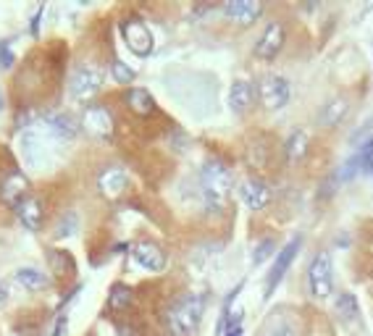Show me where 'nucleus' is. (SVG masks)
Segmentation results:
<instances>
[{"instance_id":"obj_1","label":"nucleus","mask_w":373,"mask_h":336,"mask_svg":"<svg viewBox=\"0 0 373 336\" xmlns=\"http://www.w3.org/2000/svg\"><path fill=\"white\" fill-rule=\"evenodd\" d=\"M200 195L208 207H224L231 195V168L221 158H208L200 168Z\"/></svg>"},{"instance_id":"obj_2","label":"nucleus","mask_w":373,"mask_h":336,"mask_svg":"<svg viewBox=\"0 0 373 336\" xmlns=\"http://www.w3.org/2000/svg\"><path fill=\"white\" fill-rule=\"evenodd\" d=\"M203 313H205V297L203 294H184L166 315L168 331L174 336H198Z\"/></svg>"},{"instance_id":"obj_3","label":"nucleus","mask_w":373,"mask_h":336,"mask_svg":"<svg viewBox=\"0 0 373 336\" xmlns=\"http://www.w3.org/2000/svg\"><path fill=\"white\" fill-rule=\"evenodd\" d=\"M307 289L316 300H329L334 294V261L331 252L321 249L307 265Z\"/></svg>"},{"instance_id":"obj_4","label":"nucleus","mask_w":373,"mask_h":336,"mask_svg":"<svg viewBox=\"0 0 373 336\" xmlns=\"http://www.w3.org/2000/svg\"><path fill=\"white\" fill-rule=\"evenodd\" d=\"M258 98H261L265 110H281L292 100V85L281 74H274V71L263 74L261 76V85H258Z\"/></svg>"},{"instance_id":"obj_5","label":"nucleus","mask_w":373,"mask_h":336,"mask_svg":"<svg viewBox=\"0 0 373 336\" xmlns=\"http://www.w3.org/2000/svg\"><path fill=\"white\" fill-rule=\"evenodd\" d=\"M121 37H124L126 48H129L134 55L147 58V55L153 53V48H155L153 32L147 29V24H145L142 19H137V16L124 19V22H121Z\"/></svg>"},{"instance_id":"obj_6","label":"nucleus","mask_w":373,"mask_h":336,"mask_svg":"<svg viewBox=\"0 0 373 336\" xmlns=\"http://www.w3.org/2000/svg\"><path fill=\"white\" fill-rule=\"evenodd\" d=\"M82 126L89 137L100 142H110L116 134V119L105 105H87L82 113Z\"/></svg>"},{"instance_id":"obj_7","label":"nucleus","mask_w":373,"mask_h":336,"mask_svg":"<svg viewBox=\"0 0 373 336\" xmlns=\"http://www.w3.org/2000/svg\"><path fill=\"white\" fill-rule=\"evenodd\" d=\"M300 247H302V239L292 237L289 244H284V247L276 252V261H274V265L268 268V279H265V300H271V294L276 292V286L281 284V279L286 276V271L292 268V263H295Z\"/></svg>"},{"instance_id":"obj_8","label":"nucleus","mask_w":373,"mask_h":336,"mask_svg":"<svg viewBox=\"0 0 373 336\" xmlns=\"http://www.w3.org/2000/svg\"><path fill=\"white\" fill-rule=\"evenodd\" d=\"M68 87H71V98L77 103H89L103 87V74H100L98 66H79Z\"/></svg>"},{"instance_id":"obj_9","label":"nucleus","mask_w":373,"mask_h":336,"mask_svg":"<svg viewBox=\"0 0 373 336\" xmlns=\"http://www.w3.org/2000/svg\"><path fill=\"white\" fill-rule=\"evenodd\" d=\"M286 43V32H284V24L281 22H268L263 27V32L258 37V43H255V58H261V61H274L276 55L281 53V48Z\"/></svg>"},{"instance_id":"obj_10","label":"nucleus","mask_w":373,"mask_h":336,"mask_svg":"<svg viewBox=\"0 0 373 336\" xmlns=\"http://www.w3.org/2000/svg\"><path fill=\"white\" fill-rule=\"evenodd\" d=\"M132 258L134 263L142 268V271L150 273H161L166 268V252L158 242H150V239H142L132 247Z\"/></svg>"},{"instance_id":"obj_11","label":"nucleus","mask_w":373,"mask_h":336,"mask_svg":"<svg viewBox=\"0 0 373 336\" xmlns=\"http://www.w3.org/2000/svg\"><path fill=\"white\" fill-rule=\"evenodd\" d=\"M221 13L229 19V22L240 24V27H250L261 19L263 13V3L258 0H229L221 6Z\"/></svg>"},{"instance_id":"obj_12","label":"nucleus","mask_w":373,"mask_h":336,"mask_svg":"<svg viewBox=\"0 0 373 336\" xmlns=\"http://www.w3.org/2000/svg\"><path fill=\"white\" fill-rule=\"evenodd\" d=\"M240 197L247 210H255V213H258V210H263V207L271 203V187L265 184L263 179L250 176V179H244L240 184Z\"/></svg>"},{"instance_id":"obj_13","label":"nucleus","mask_w":373,"mask_h":336,"mask_svg":"<svg viewBox=\"0 0 373 336\" xmlns=\"http://www.w3.org/2000/svg\"><path fill=\"white\" fill-rule=\"evenodd\" d=\"M13 210H16V216H19V221H22V226L27 228V231L37 234V231L43 228L45 207H43V200L37 195H27Z\"/></svg>"},{"instance_id":"obj_14","label":"nucleus","mask_w":373,"mask_h":336,"mask_svg":"<svg viewBox=\"0 0 373 336\" xmlns=\"http://www.w3.org/2000/svg\"><path fill=\"white\" fill-rule=\"evenodd\" d=\"M126 187H129V174H126L121 166H110V168H105V171L98 176L100 195L108 197V200H119V197L126 192Z\"/></svg>"},{"instance_id":"obj_15","label":"nucleus","mask_w":373,"mask_h":336,"mask_svg":"<svg viewBox=\"0 0 373 336\" xmlns=\"http://www.w3.org/2000/svg\"><path fill=\"white\" fill-rule=\"evenodd\" d=\"M255 103V85L250 79H237L229 89V105L234 113H247Z\"/></svg>"},{"instance_id":"obj_16","label":"nucleus","mask_w":373,"mask_h":336,"mask_svg":"<svg viewBox=\"0 0 373 336\" xmlns=\"http://www.w3.org/2000/svg\"><path fill=\"white\" fill-rule=\"evenodd\" d=\"M124 103H126V108L132 110L134 116H153L155 113V98L147 92L145 87H129L126 89V95H124Z\"/></svg>"},{"instance_id":"obj_17","label":"nucleus","mask_w":373,"mask_h":336,"mask_svg":"<svg viewBox=\"0 0 373 336\" xmlns=\"http://www.w3.org/2000/svg\"><path fill=\"white\" fill-rule=\"evenodd\" d=\"M347 110H350V103L347 98H331L319 113V126L321 129H334V126H339L342 119L347 116Z\"/></svg>"},{"instance_id":"obj_18","label":"nucleus","mask_w":373,"mask_h":336,"mask_svg":"<svg viewBox=\"0 0 373 336\" xmlns=\"http://www.w3.org/2000/svg\"><path fill=\"white\" fill-rule=\"evenodd\" d=\"M47 268L53 273V279L64 282V279H71L77 273V265H74V258L64 252V249H47Z\"/></svg>"},{"instance_id":"obj_19","label":"nucleus","mask_w":373,"mask_h":336,"mask_svg":"<svg viewBox=\"0 0 373 336\" xmlns=\"http://www.w3.org/2000/svg\"><path fill=\"white\" fill-rule=\"evenodd\" d=\"M27 189H29V184H27V176L19 174V171H11V174L6 176V182H3V200H6V203H8L11 207H16L24 200V197L29 195Z\"/></svg>"},{"instance_id":"obj_20","label":"nucleus","mask_w":373,"mask_h":336,"mask_svg":"<svg viewBox=\"0 0 373 336\" xmlns=\"http://www.w3.org/2000/svg\"><path fill=\"white\" fill-rule=\"evenodd\" d=\"M310 152V137H307L305 129H295L284 142V155L289 163H300L307 158Z\"/></svg>"},{"instance_id":"obj_21","label":"nucleus","mask_w":373,"mask_h":336,"mask_svg":"<svg viewBox=\"0 0 373 336\" xmlns=\"http://www.w3.org/2000/svg\"><path fill=\"white\" fill-rule=\"evenodd\" d=\"M45 124H47V129H50V134H55L61 142H68L77 137V121L71 119L68 113H50L47 119H45Z\"/></svg>"},{"instance_id":"obj_22","label":"nucleus","mask_w":373,"mask_h":336,"mask_svg":"<svg viewBox=\"0 0 373 336\" xmlns=\"http://www.w3.org/2000/svg\"><path fill=\"white\" fill-rule=\"evenodd\" d=\"M334 310L339 313V318H344L347 323H360V305L358 297L350 292H339L334 300Z\"/></svg>"},{"instance_id":"obj_23","label":"nucleus","mask_w":373,"mask_h":336,"mask_svg":"<svg viewBox=\"0 0 373 336\" xmlns=\"http://www.w3.org/2000/svg\"><path fill=\"white\" fill-rule=\"evenodd\" d=\"M16 282L22 284L27 292H43L47 286V273H43L40 268H19Z\"/></svg>"},{"instance_id":"obj_24","label":"nucleus","mask_w":373,"mask_h":336,"mask_svg":"<svg viewBox=\"0 0 373 336\" xmlns=\"http://www.w3.org/2000/svg\"><path fill=\"white\" fill-rule=\"evenodd\" d=\"M132 302H134L132 286H126V284H113V286H110L108 307L113 310V313H121V310H126V307H129Z\"/></svg>"},{"instance_id":"obj_25","label":"nucleus","mask_w":373,"mask_h":336,"mask_svg":"<svg viewBox=\"0 0 373 336\" xmlns=\"http://www.w3.org/2000/svg\"><path fill=\"white\" fill-rule=\"evenodd\" d=\"M110 74L116 79V85H132L134 79H137V71H134L129 64H124L121 58H116V61L110 64Z\"/></svg>"},{"instance_id":"obj_26","label":"nucleus","mask_w":373,"mask_h":336,"mask_svg":"<svg viewBox=\"0 0 373 336\" xmlns=\"http://www.w3.org/2000/svg\"><path fill=\"white\" fill-rule=\"evenodd\" d=\"M274 249H276V239L274 237H265V239H261V244L255 247V252H253V265H263L271 255H274Z\"/></svg>"},{"instance_id":"obj_27","label":"nucleus","mask_w":373,"mask_h":336,"mask_svg":"<svg viewBox=\"0 0 373 336\" xmlns=\"http://www.w3.org/2000/svg\"><path fill=\"white\" fill-rule=\"evenodd\" d=\"M77 224H79L77 213H64V218H61V224L55 226V239H66V237H71V234L77 231Z\"/></svg>"},{"instance_id":"obj_28","label":"nucleus","mask_w":373,"mask_h":336,"mask_svg":"<svg viewBox=\"0 0 373 336\" xmlns=\"http://www.w3.org/2000/svg\"><path fill=\"white\" fill-rule=\"evenodd\" d=\"M263 336H297L295 328L286 323V321H276V323H271L268 328H265Z\"/></svg>"},{"instance_id":"obj_29","label":"nucleus","mask_w":373,"mask_h":336,"mask_svg":"<svg viewBox=\"0 0 373 336\" xmlns=\"http://www.w3.org/2000/svg\"><path fill=\"white\" fill-rule=\"evenodd\" d=\"M13 64H16V55H13L11 45L0 43V68L8 71V68H13Z\"/></svg>"},{"instance_id":"obj_30","label":"nucleus","mask_w":373,"mask_h":336,"mask_svg":"<svg viewBox=\"0 0 373 336\" xmlns=\"http://www.w3.org/2000/svg\"><path fill=\"white\" fill-rule=\"evenodd\" d=\"M43 13H45V8H37V13L32 16V27H29L32 37H37V34H40V22H43Z\"/></svg>"},{"instance_id":"obj_31","label":"nucleus","mask_w":373,"mask_h":336,"mask_svg":"<svg viewBox=\"0 0 373 336\" xmlns=\"http://www.w3.org/2000/svg\"><path fill=\"white\" fill-rule=\"evenodd\" d=\"M66 323H68V315H58L55 328H53V336H64V331H66Z\"/></svg>"},{"instance_id":"obj_32","label":"nucleus","mask_w":373,"mask_h":336,"mask_svg":"<svg viewBox=\"0 0 373 336\" xmlns=\"http://www.w3.org/2000/svg\"><path fill=\"white\" fill-rule=\"evenodd\" d=\"M8 300V284L6 282H0V305Z\"/></svg>"},{"instance_id":"obj_33","label":"nucleus","mask_w":373,"mask_h":336,"mask_svg":"<svg viewBox=\"0 0 373 336\" xmlns=\"http://www.w3.org/2000/svg\"><path fill=\"white\" fill-rule=\"evenodd\" d=\"M0 108H3V100H0Z\"/></svg>"}]
</instances>
